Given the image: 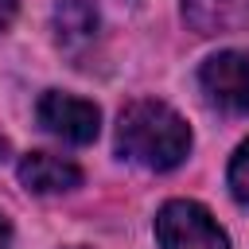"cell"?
Returning a JSON list of instances; mask_svg holds the SVG:
<instances>
[{
	"mask_svg": "<svg viewBox=\"0 0 249 249\" xmlns=\"http://www.w3.org/2000/svg\"><path fill=\"white\" fill-rule=\"evenodd\" d=\"M117 152L148 171H171L191 152V128L167 101L140 97L117 117Z\"/></svg>",
	"mask_w": 249,
	"mask_h": 249,
	"instance_id": "6da1fadb",
	"label": "cell"
},
{
	"mask_svg": "<svg viewBox=\"0 0 249 249\" xmlns=\"http://www.w3.org/2000/svg\"><path fill=\"white\" fill-rule=\"evenodd\" d=\"M156 241L160 249H230V237L210 218V210L191 198H171L160 206Z\"/></svg>",
	"mask_w": 249,
	"mask_h": 249,
	"instance_id": "7a4b0ae2",
	"label": "cell"
},
{
	"mask_svg": "<svg viewBox=\"0 0 249 249\" xmlns=\"http://www.w3.org/2000/svg\"><path fill=\"white\" fill-rule=\"evenodd\" d=\"M198 86L206 101L230 117L249 113V54L245 51H218L202 62Z\"/></svg>",
	"mask_w": 249,
	"mask_h": 249,
	"instance_id": "3957f363",
	"label": "cell"
},
{
	"mask_svg": "<svg viewBox=\"0 0 249 249\" xmlns=\"http://www.w3.org/2000/svg\"><path fill=\"white\" fill-rule=\"evenodd\" d=\"M35 117L39 124L66 140V144H93L97 140V128H101V113L93 101L86 97H74V93H62V89H47L35 105Z\"/></svg>",
	"mask_w": 249,
	"mask_h": 249,
	"instance_id": "277c9868",
	"label": "cell"
},
{
	"mask_svg": "<svg viewBox=\"0 0 249 249\" xmlns=\"http://www.w3.org/2000/svg\"><path fill=\"white\" fill-rule=\"evenodd\" d=\"M19 183L35 195H66L82 183V167L51 152H31L19 160Z\"/></svg>",
	"mask_w": 249,
	"mask_h": 249,
	"instance_id": "5b68a950",
	"label": "cell"
},
{
	"mask_svg": "<svg viewBox=\"0 0 249 249\" xmlns=\"http://www.w3.org/2000/svg\"><path fill=\"white\" fill-rule=\"evenodd\" d=\"M97 31H101V12L93 0H58L54 4V35L66 51L78 54V51L93 47Z\"/></svg>",
	"mask_w": 249,
	"mask_h": 249,
	"instance_id": "8992f818",
	"label": "cell"
},
{
	"mask_svg": "<svg viewBox=\"0 0 249 249\" xmlns=\"http://www.w3.org/2000/svg\"><path fill=\"white\" fill-rule=\"evenodd\" d=\"M183 16L198 35H222L249 23V0H183Z\"/></svg>",
	"mask_w": 249,
	"mask_h": 249,
	"instance_id": "52a82bcc",
	"label": "cell"
},
{
	"mask_svg": "<svg viewBox=\"0 0 249 249\" xmlns=\"http://www.w3.org/2000/svg\"><path fill=\"white\" fill-rule=\"evenodd\" d=\"M230 191H233V198L237 202H249V140L233 152V160H230Z\"/></svg>",
	"mask_w": 249,
	"mask_h": 249,
	"instance_id": "ba28073f",
	"label": "cell"
},
{
	"mask_svg": "<svg viewBox=\"0 0 249 249\" xmlns=\"http://www.w3.org/2000/svg\"><path fill=\"white\" fill-rule=\"evenodd\" d=\"M16 12H19V0H0V31H8V27H12Z\"/></svg>",
	"mask_w": 249,
	"mask_h": 249,
	"instance_id": "9c48e42d",
	"label": "cell"
},
{
	"mask_svg": "<svg viewBox=\"0 0 249 249\" xmlns=\"http://www.w3.org/2000/svg\"><path fill=\"white\" fill-rule=\"evenodd\" d=\"M8 245H12V222L0 214V249H8Z\"/></svg>",
	"mask_w": 249,
	"mask_h": 249,
	"instance_id": "30bf717a",
	"label": "cell"
},
{
	"mask_svg": "<svg viewBox=\"0 0 249 249\" xmlns=\"http://www.w3.org/2000/svg\"><path fill=\"white\" fill-rule=\"evenodd\" d=\"M4 152H8V140H4V136H0V160H4Z\"/></svg>",
	"mask_w": 249,
	"mask_h": 249,
	"instance_id": "8fae6325",
	"label": "cell"
},
{
	"mask_svg": "<svg viewBox=\"0 0 249 249\" xmlns=\"http://www.w3.org/2000/svg\"><path fill=\"white\" fill-rule=\"evenodd\" d=\"M74 249H78V245H74Z\"/></svg>",
	"mask_w": 249,
	"mask_h": 249,
	"instance_id": "7c38bea8",
	"label": "cell"
}]
</instances>
